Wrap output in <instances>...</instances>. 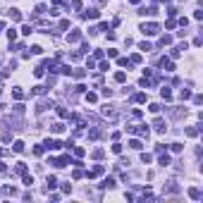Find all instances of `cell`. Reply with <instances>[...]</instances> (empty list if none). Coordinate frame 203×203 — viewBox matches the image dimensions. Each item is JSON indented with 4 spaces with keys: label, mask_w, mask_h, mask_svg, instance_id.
Returning a JSON list of instances; mask_svg holds the SVG:
<instances>
[{
    "label": "cell",
    "mask_w": 203,
    "mask_h": 203,
    "mask_svg": "<svg viewBox=\"0 0 203 203\" xmlns=\"http://www.w3.org/2000/svg\"><path fill=\"white\" fill-rule=\"evenodd\" d=\"M103 155H105L103 148H96V151H93V158H103Z\"/></svg>",
    "instance_id": "f546056e"
},
{
    "label": "cell",
    "mask_w": 203,
    "mask_h": 203,
    "mask_svg": "<svg viewBox=\"0 0 203 203\" xmlns=\"http://www.w3.org/2000/svg\"><path fill=\"white\" fill-rule=\"evenodd\" d=\"M33 74H36V77L41 79V77H43V67H36V69H33Z\"/></svg>",
    "instance_id": "60d3db41"
},
{
    "label": "cell",
    "mask_w": 203,
    "mask_h": 203,
    "mask_svg": "<svg viewBox=\"0 0 203 203\" xmlns=\"http://www.w3.org/2000/svg\"><path fill=\"white\" fill-rule=\"evenodd\" d=\"M103 115H105V117L108 120H117V110H115V105H103Z\"/></svg>",
    "instance_id": "7a4b0ae2"
},
{
    "label": "cell",
    "mask_w": 203,
    "mask_h": 203,
    "mask_svg": "<svg viewBox=\"0 0 203 203\" xmlns=\"http://www.w3.org/2000/svg\"><path fill=\"white\" fill-rule=\"evenodd\" d=\"M189 196H191V198H201V191L196 186H191V189H189Z\"/></svg>",
    "instance_id": "2e32d148"
},
{
    "label": "cell",
    "mask_w": 203,
    "mask_h": 203,
    "mask_svg": "<svg viewBox=\"0 0 203 203\" xmlns=\"http://www.w3.org/2000/svg\"><path fill=\"white\" fill-rule=\"evenodd\" d=\"M172 43V36H162L160 38V45H162V48H165V45H170Z\"/></svg>",
    "instance_id": "d6986e66"
},
{
    "label": "cell",
    "mask_w": 203,
    "mask_h": 203,
    "mask_svg": "<svg viewBox=\"0 0 203 203\" xmlns=\"http://www.w3.org/2000/svg\"><path fill=\"white\" fill-rule=\"evenodd\" d=\"M3 26H5V22H0V31H3Z\"/></svg>",
    "instance_id": "ee69618b"
},
{
    "label": "cell",
    "mask_w": 203,
    "mask_h": 203,
    "mask_svg": "<svg viewBox=\"0 0 203 203\" xmlns=\"http://www.w3.org/2000/svg\"><path fill=\"white\" fill-rule=\"evenodd\" d=\"M15 172L17 174H24L26 172V162H15Z\"/></svg>",
    "instance_id": "30bf717a"
},
{
    "label": "cell",
    "mask_w": 203,
    "mask_h": 203,
    "mask_svg": "<svg viewBox=\"0 0 203 203\" xmlns=\"http://www.w3.org/2000/svg\"><path fill=\"white\" fill-rule=\"evenodd\" d=\"M158 162H160L162 167H167V165H170V155H160V160H158Z\"/></svg>",
    "instance_id": "ac0fdd59"
},
{
    "label": "cell",
    "mask_w": 203,
    "mask_h": 203,
    "mask_svg": "<svg viewBox=\"0 0 203 203\" xmlns=\"http://www.w3.org/2000/svg\"><path fill=\"white\" fill-rule=\"evenodd\" d=\"M160 96L165 98V100H172V91H170V89L165 86V89H160Z\"/></svg>",
    "instance_id": "4fadbf2b"
},
{
    "label": "cell",
    "mask_w": 203,
    "mask_h": 203,
    "mask_svg": "<svg viewBox=\"0 0 203 203\" xmlns=\"http://www.w3.org/2000/svg\"><path fill=\"white\" fill-rule=\"evenodd\" d=\"M98 136H100L98 129H91V132H89V139H98Z\"/></svg>",
    "instance_id": "d6a6232c"
},
{
    "label": "cell",
    "mask_w": 203,
    "mask_h": 203,
    "mask_svg": "<svg viewBox=\"0 0 203 203\" xmlns=\"http://www.w3.org/2000/svg\"><path fill=\"white\" fill-rule=\"evenodd\" d=\"M160 67H162L165 72H174V65H172L167 57H162V60H160Z\"/></svg>",
    "instance_id": "5b68a950"
},
{
    "label": "cell",
    "mask_w": 203,
    "mask_h": 203,
    "mask_svg": "<svg viewBox=\"0 0 203 203\" xmlns=\"http://www.w3.org/2000/svg\"><path fill=\"white\" fill-rule=\"evenodd\" d=\"M12 151H15V153H22L24 151V141H15V144H12Z\"/></svg>",
    "instance_id": "8fae6325"
},
{
    "label": "cell",
    "mask_w": 203,
    "mask_h": 203,
    "mask_svg": "<svg viewBox=\"0 0 203 203\" xmlns=\"http://www.w3.org/2000/svg\"><path fill=\"white\" fill-rule=\"evenodd\" d=\"M67 162H69V165H72L69 155H60V158H55V160H50V165H55V167H65Z\"/></svg>",
    "instance_id": "3957f363"
},
{
    "label": "cell",
    "mask_w": 203,
    "mask_h": 203,
    "mask_svg": "<svg viewBox=\"0 0 203 203\" xmlns=\"http://www.w3.org/2000/svg\"><path fill=\"white\" fill-rule=\"evenodd\" d=\"M67 41H69V43H77V41H81V31H79V29H74L69 36H67Z\"/></svg>",
    "instance_id": "52a82bcc"
},
{
    "label": "cell",
    "mask_w": 203,
    "mask_h": 203,
    "mask_svg": "<svg viewBox=\"0 0 203 203\" xmlns=\"http://www.w3.org/2000/svg\"><path fill=\"white\" fill-rule=\"evenodd\" d=\"M194 19H196V22H201V19H203V12L196 10V12H194Z\"/></svg>",
    "instance_id": "d590c367"
},
{
    "label": "cell",
    "mask_w": 203,
    "mask_h": 203,
    "mask_svg": "<svg viewBox=\"0 0 203 203\" xmlns=\"http://www.w3.org/2000/svg\"><path fill=\"white\" fill-rule=\"evenodd\" d=\"M57 115H60V117H62V120H67V117H69V112H67L65 108H57Z\"/></svg>",
    "instance_id": "cb8c5ba5"
},
{
    "label": "cell",
    "mask_w": 203,
    "mask_h": 203,
    "mask_svg": "<svg viewBox=\"0 0 203 203\" xmlns=\"http://www.w3.org/2000/svg\"><path fill=\"white\" fill-rule=\"evenodd\" d=\"M112 153L120 155V153H122V144H112Z\"/></svg>",
    "instance_id": "484cf974"
},
{
    "label": "cell",
    "mask_w": 203,
    "mask_h": 203,
    "mask_svg": "<svg viewBox=\"0 0 203 203\" xmlns=\"http://www.w3.org/2000/svg\"><path fill=\"white\" fill-rule=\"evenodd\" d=\"M33 93H36V96H43V93H45V86H33Z\"/></svg>",
    "instance_id": "ffe728a7"
},
{
    "label": "cell",
    "mask_w": 203,
    "mask_h": 203,
    "mask_svg": "<svg viewBox=\"0 0 203 203\" xmlns=\"http://www.w3.org/2000/svg\"><path fill=\"white\" fill-rule=\"evenodd\" d=\"M12 96H15L17 100H22V98H24V91L19 89V86H15V89H12Z\"/></svg>",
    "instance_id": "7c38bea8"
},
{
    "label": "cell",
    "mask_w": 203,
    "mask_h": 203,
    "mask_svg": "<svg viewBox=\"0 0 203 203\" xmlns=\"http://www.w3.org/2000/svg\"><path fill=\"white\" fill-rule=\"evenodd\" d=\"M182 148H184L182 144H172V151H174V153H182Z\"/></svg>",
    "instance_id": "ab89813d"
},
{
    "label": "cell",
    "mask_w": 203,
    "mask_h": 203,
    "mask_svg": "<svg viewBox=\"0 0 203 203\" xmlns=\"http://www.w3.org/2000/svg\"><path fill=\"white\" fill-rule=\"evenodd\" d=\"M124 79H127L124 72H117V74H115V81H124Z\"/></svg>",
    "instance_id": "4dcf8cb0"
},
{
    "label": "cell",
    "mask_w": 203,
    "mask_h": 203,
    "mask_svg": "<svg viewBox=\"0 0 203 203\" xmlns=\"http://www.w3.org/2000/svg\"><path fill=\"white\" fill-rule=\"evenodd\" d=\"M139 48H141V50H146V53H148V50H153V48H151V43H146V41L139 45Z\"/></svg>",
    "instance_id": "e575fe53"
},
{
    "label": "cell",
    "mask_w": 203,
    "mask_h": 203,
    "mask_svg": "<svg viewBox=\"0 0 203 203\" xmlns=\"http://www.w3.org/2000/svg\"><path fill=\"white\" fill-rule=\"evenodd\" d=\"M129 3H132V5H139V3H141V0H129Z\"/></svg>",
    "instance_id": "7bdbcfd3"
},
{
    "label": "cell",
    "mask_w": 203,
    "mask_h": 203,
    "mask_svg": "<svg viewBox=\"0 0 203 203\" xmlns=\"http://www.w3.org/2000/svg\"><path fill=\"white\" fill-rule=\"evenodd\" d=\"M22 33H24V36H31V33H33V26L24 24V26H22Z\"/></svg>",
    "instance_id": "e0dca14e"
},
{
    "label": "cell",
    "mask_w": 203,
    "mask_h": 203,
    "mask_svg": "<svg viewBox=\"0 0 203 203\" xmlns=\"http://www.w3.org/2000/svg\"><path fill=\"white\" fill-rule=\"evenodd\" d=\"M86 100H89V103H96L98 96H96V93H86Z\"/></svg>",
    "instance_id": "83f0119b"
},
{
    "label": "cell",
    "mask_w": 203,
    "mask_h": 203,
    "mask_svg": "<svg viewBox=\"0 0 203 203\" xmlns=\"http://www.w3.org/2000/svg\"><path fill=\"white\" fill-rule=\"evenodd\" d=\"M60 146H62V144H60L57 139H45L43 141V148H48V151H57Z\"/></svg>",
    "instance_id": "277c9868"
},
{
    "label": "cell",
    "mask_w": 203,
    "mask_h": 203,
    "mask_svg": "<svg viewBox=\"0 0 203 203\" xmlns=\"http://www.w3.org/2000/svg\"><path fill=\"white\" fill-rule=\"evenodd\" d=\"M148 110H151V112H160V105H158V103H151V108H148Z\"/></svg>",
    "instance_id": "f35d334b"
},
{
    "label": "cell",
    "mask_w": 203,
    "mask_h": 203,
    "mask_svg": "<svg viewBox=\"0 0 203 203\" xmlns=\"http://www.w3.org/2000/svg\"><path fill=\"white\" fill-rule=\"evenodd\" d=\"M22 179H24V184H26V186H31V184H33V177H31V174H26V172H24V177H22Z\"/></svg>",
    "instance_id": "44dd1931"
},
{
    "label": "cell",
    "mask_w": 203,
    "mask_h": 203,
    "mask_svg": "<svg viewBox=\"0 0 203 203\" xmlns=\"http://www.w3.org/2000/svg\"><path fill=\"white\" fill-rule=\"evenodd\" d=\"M141 160H144V162H151V160H153V155H148V153H141Z\"/></svg>",
    "instance_id": "8d00e7d4"
},
{
    "label": "cell",
    "mask_w": 203,
    "mask_h": 203,
    "mask_svg": "<svg viewBox=\"0 0 203 203\" xmlns=\"http://www.w3.org/2000/svg\"><path fill=\"white\" fill-rule=\"evenodd\" d=\"M36 15H45V5H36Z\"/></svg>",
    "instance_id": "836d02e7"
},
{
    "label": "cell",
    "mask_w": 203,
    "mask_h": 203,
    "mask_svg": "<svg viewBox=\"0 0 203 203\" xmlns=\"http://www.w3.org/2000/svg\"><path fill=\"white\" fill-rule=\"evenodd\" d=\"M112 186H115V179L112 177H105L103 184H100V189H112Z\"/></svg>",
    "instance_id": "9c48e42d"
},
{
    "label": "cell",
    "mask_w": 203,
    "mask_h": 203,
    "mask_svg": "<svg viewBox=\"0 0 203 203\" xmlns=\"http://www.w3.org/2000/svg\"><path fill=\"white\" fill-rule=\"evenodd\" d=\"M179 96H182V100H189V98H191V91H189V89H184V91L179 93Z\"/></svg>",
    "instance_id": "d4e9b609"
},
{
    "label": "cell",
    "mask_w": 203,
    "mask_h": 203,
    "mask_svg": "<svg viewBox=\"0 0 203 203\" xmlns=\"http://www.w3.org/2000/svg\"><path fill=\"white\" fill-rule=\"evenodd\" d=\"M134 100H136V103H146V93H136Z\"/></svg>",
    "instance_id": "603a6c76"
},
{
    "label": "cell",
    "mask_w": 203,
    "mask_h": 203,
    "mask_svg": "<svg viewBox=\"0 0 203 203\" xmlns=\"http://www.w3.org/2000/svg\"><path fill=\"white\" fill-rule=\"evenodd\" d=\"M72 177H74V179H81V177H84V172H81V170H74Z\"/></svg>",
    "instance_id": "74e56055"
},
{
    "label": "cell",
    "mask_w": 203,
    "mask_h": 203,
    "mask_svg": "<svg viewBox=\"0 0 203 203\" xmlns=\"http://www.w3.org/2000/svg\"><path fill=\"white\" fill-rule=\"evenodd\" d=\"M65 132V124L62 122H57V124H53V134H62Z\"/></svg>",
    "instance_id": "5bb4252c"
},
{
    "label": "cell",
    "mask_w": 203,
    "mask_h": 203,
    "mask_svg": "<svg viewBox=\"0 0 203 203\" xmlns=\"http://www.w3.org/2000/svg\"><path fill=\"white\" fill-rule=\"evenodd\" d=\"M7 38H10V43H12V41L17 38V31H15V29H10V31H7Z\"/></svg>",
    "instance_id": "1f68e13d"
},
{
    "label": "cell",
    "mask_w": 203,
    "mask_h": 203,
    "mask_svg": "<svg viewBox=\"0 0 203 203\" xmlns=\"http://www.w3.org/2000/svg\"><path fill=\"white\" fill-rule=\"evenodd\" d=\"M139 15H144V17H146V15H148V17H153V15H158V7H141V10H139Z\"/></svg>",
    "instance_id": "8992f818"
},
{
    "label": "cell",
    "mask_w": 203,
    "mask_h": 203,
    "mask_svg": "<svg viewBox=\"0 0 203 203\" xmlns=\"http://www.w3.org/2000/svg\"><path fill=\"white\" fill-rule=\"evenodd\" d=\"M0 155H3V148H0Z\"/></svg>",
    "instance_id": "f6af8a7d"
},
{
    "label": "cell",
    "mask_w": 203,
    "mask_h": 203,
    "mask_svg": "<svg viewBox=\"0 0 203 203\" xmlns=\"http://www.w3.org/2000/svg\"><path fill=\"white\" fill-rule=\"evenodd\" d=\"M81 17H84V19H98V10H86Z\"/></svg>",
    "instance_id": "ba28073f"
},
{
    "label": "cell",
    "mask_w": 203,
    "mask_h": 203,
    "mask_svg": "<svg viewBox=\"0 0 203 203\" xmlns=\"http://www.w3.org/2000/svg\"><path fill=\"white\" fill-rule=\"evenodd\" d=\"M129 146H132V148H136V151H141V141H139V139H132V141H129Z\"/></svg>",
    "instance_id": "7402d4cb"
},
{
    "label": "cell",
    "mask_w": 203,
    "mask_h": 203,
    "mask_svg": "<svg viewBox=\"0 0 203 203\" xmlns=\"http://www.w3.org/2000/svg\"><path fill=\"white\" fill-rule=\"evenodd\" d=\"M10 19H12V22H19V19H22L19 10H10Z\"/></svg>",
    "instance_id": "9a60e30c"
},
{
    "label": "cell",
    "mask_w": 203,
    "mask_h": 203,
    "mask_svg": "<svg viewBox=\"0 0 203 203\" xmlns=\"http://www.w3.org/2000/svg\"><path fill=\"white\" fill-rule=\"evenodd\" d=\"M141 31H144V36H155V33L160 31V26L153 24V22H148V24H141Z\"/></svg>",
    "instance_id": "6da1fadb"
},
{
    "label": "cell",
    "mask_w": 203,
    "mask_h": 203,
    "mask_svg": "<svg viewBox=\"0 0 203 203\" xmlns=\"http://www.w3.org/2000/svg\"><path fill=\"white\" fill-rule=\"evenodd\" d=\"M57 186V179L55 177H48V189H55Z\"/></svg>",
    "instance_id": "4316f807"
},
{
    "label": "cell",
    "mask_w": 203,
    "mask_h": 203,
    "mask_svg": "<svg viewBox=\"0 0 203 203\" xmlns=\"http://www.w3.org/2000/svg\"><path fill=\"white\" fill-rule=\"evenodd\" d=\"M72 74H74V77H77V79H81V77H84V69H74Z\"/></svg>",
    "instance_id": "b9f144b4"
},
{
    "label": "cell",
    "mask_w": 203,
    "mask_h": 203,
    "mask_svg": "<svg viewBox=\"0 0 203 203\" xmlns=\"http://www.w3.org/2000/svg\"><path fill=\"white\" fill-rule=\"evenodd\" d=\"M186 134H189V136H198V129H196V127H189Z\"/></svg>",
    "instance_id": "f1b7e54d"
}]
</instances>
